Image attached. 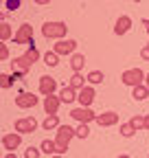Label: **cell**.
<instances>
[{"mask_svg": "<svg viewBox=\"0 0 149 158\" xmlns=\"http://www.w3.org/2000/svg\"><path fill=\"white\" fill-rule=\"evenodd\" d=\"M13 44H33V27L29 22L20 24L13 35Z\"/></svg>", "mask_w": 149, "mask_h": 158, "instance_id": "5b68a950", "label": "cell"}, {"mask_svg": "<svg viewBox=\"0 0 149 158\" xmlns=\"http://www.w3.org/2000/svg\"><path fill=\"white\" fill-rule=\"evenodd\" d=\"M40 149L44 154H48V156H55V154H57V143L50 141V138H44V141L40 143Z\"/></svg>", "mask_w": 149, "mask_h": 158, "instance_id": "44dd1931", "label": "cell"}, {"mask_svg": "<svg viewBox=\"0 0 149 158\" xmlns=\"http://www.w3.org/2000/svg\"><path fill=\"white\" fill-rule=\"evenodd\" d=\"M77 97H79V92L74 90V88H70V86H64V88L59 90L62 103H72V101H77Z\"/></svg>", "mask_w": 149, "mask_h": 158, "instance_id": "2e32d148", "label": "cell"}, {"mask_svg": "<svg viewBox=\"0 0 149 158\" xmlns=\"http://www.w3.org/2000/svg\"><path fill=\"white\" fill-rule=\"evenodd\" d=\"M66 33H68V24L66 22H59V20H55V22H44L42 27V35L46 40H66Z\"/></svg>", "mask_w": 149, "mask_h": 158, "instance_id": "7a4b0ae2", "label": "cell"}, {"mask_svg": "<svg viewBox=\"0 0 149 158\" xmlns=\"http://www.w3.org/2000/svg\"><path fill=\"white\" fill-rule=\"evenodd\" d=\"M88 81L92 84V86H99V84H103V79H105V75L101 73V70H92V73H88Z\"/></svg>", "mask_w": 149, "mask_h": 158, "instance_id": "d4e9b609", "label": "cell"}, {"mask_svg": "<svg viewBox=\"0 0 149 158\" xmlns=\"http://www.w3.org/2000/svg\"><path fill=\"white\" fill-rule=\"evenodd\" d=\"M145 79H147V73H143V68H127V70H123V75H121V81H123L125 86H129V88L143 86Z\"/></svg>", "mask_w": 149, "mask_h": 158, "instance_id": "3957f363", "label": "cell"}, {"mask_svg": "<svg viewBox=\"0 0 149 158\" xmlns=\"http://www.w3.org/2000/svg\"><path fill=\"white\" fill-rule=\"evenodd\" d=\"M37 125H40V123H37L35 116H22V118H18V121L13 123L18 134H33L37 130Z\"/></svg>", "mask_w": 149, "mask_h": 158, "instance_id": "277c9868", "label": "cell"}, {"mask_svg": "<svg viewBox=\"0 0 149 158\" xmlns=\"http://www.w3.org/2000/svg\"><path fill=\"white\" fill-rule=\"evenodd\" d=\"M53 51L57 55H74V51H77V42H74V40H59V42L53 46Z\"/></svg>", "mask_w": 149, "mask_h": 158, "instance_id": "30bf717a", "label": "cell"}, {"mask_svg": "<svg viewBox=\"0 0 149 158\" xmlns=\"http://www.w3.org/2000/svg\"><path fill=\"white\" fill-rule=\"evenodd\" d=\"M132 97L136 99V101H145V99L149 97V88L143 84V86H136V88H132Z\"/></svg>", "mask_w": 149, "mask_h": 158, "instance_id": "603a6c76", "label": "cell"}, {"mask_svg": "<svg viewBox=\"0 0 149 158\" xmlns=\"http://www.w3.org/2000/svg\"><path fill=\"white\" fill-rule=\"evenodd\" d=\"M143 27L147 29V35H149V20H147V18H143Z\"/></svg>", "mask_w": 149, "mask_h": 158, "instance_id": "e575fe53", "label": "cell"}, {"mask_svg": "<svg viewBox=\"0 0 149 158\" xmlns=\"http://www.w3.org/2000/svg\"><path fill=\"white\" fill-rule=\"evenodd\" d=\"M44 64L50 66V68L57 66V64H59V55L55 53V51H46V53H44Z\"/></svg>", "mask_w": 149, "mask_h": 158, "instance_id": "484cf974", "label": "cell"}, {"mask_svg": "<svg viewBox=\"0 0 149 158\" xmlns=\"http://www.w3.org/2000/svg\"><path fill=\"white\" fill-rule=\"evenodd\" d=\"M83 66H86V55H83V53L70 55V68H72V73H81Z\"/></svg>", "mask_w": 149, "mask_h": 158, "instance_id": "ac0fdd59", "label": "cell"}, {"mask_svg": "<svg viewBox=\"0 0 149 158\" xmlns=\"http://www.w3.org/2000/svg\"><path fill=\"white\" fill-rule=\"evenodd\" d=\"M119 132H121V136H125V138H132V136L136 134V130L132 127V123H121Z\"/></svg>", "mask_w": 149, "mask_h": 158, "instance_id": "83f0119b", "label": "cell"}, {"mask_svg": "<svg viewBox=\"0 0 149 158\" xmlns=\"http://www.w3.org/2000/svg\"><path fill=\"white\" fill-rule=\"evenodd\" d=\"M129 123H132V127L138 132V130H145V116L143 114H136V116H132L129 118Z\"/></svg>", "mask_w": 149, "mask_h": 158, "instance_id": "4316f807", "label": "cell"}, {"mask_svg": "<svg viewBox=\"0 0 149 158\" xmlns=\"http://www.w3.org/2000/svg\"><path fill=\"white\" fill-rule=\"evenodd\" d=\"M70 116L74 118V121H79V123H92V121H97V112H92L90 108H74V110H70Z\"/></svg>", "mask_w": 149, "mask_h": 158, "instance_id": "52a82bcc", "label": "cell"}, {"mask_svg": "<svg viewBox=\"0 0 149 158\" xmlns=\"http://www.w3.org/2000/svg\"><path fill=\"white\" fill-rule=\"evenodd\" d=\"M20 5H22V0H5V9L11 11V13L20 9Z\"/></svg>", "mask_w": 149, "mask_h": 158, "instance_id": "f546056e", "label": "cell"}, {"mask_svg": "<svg viewBox=\"0 0 149 158\" xmlns=\"http://www.w3.org/2000/svg\"><path fill=\"white\" fill-rule=\"evenodd\" d=\"M2 158H18V156H15V152H7Z\"/></svg>", "mask_w": 149, "mask_h": 158, "instance_id": "d590c367", "label": "cell"}, {"mask_svg": "<svg viewBox=\"0 0 149 158\" xmlns=\"http://www.w3.org/2000/svg\"><path fill=\"white\" fill-rule=\"evenodd\" d=\"M77 136V127H70V125H59V130L55 132V143H57V154H66L70 141Z\"/></svg>", "mask_w": 149, "mask_h": 158, "instance_id": "6da1fadb", "label": "cell"}, {"mask_svg": "<svg viewBox=\"0 0 149 158\" xmlns=\"http://www.w3.org/2000/svg\"><path fill=\"white\" fill-rule=\"evenodd\" d=\"M20 77H24V75H20V73H11V75H7V73H2V75H0V88H2V90L11 88Z\"/></svg>", "mask_w": 149, "mask_h": 158, "instance_id": "e0dca14e", "label": "cell"}, {"mask_svg": "<svg viewBox=\"0 0 149 158\" xmlns=\"http://www.w3.org/2000/svg\"><path fill=\"white\" fill-rule=\"evenodd\" d=\"M145 130H149V114H145Z\"/></svg>", "mask_w": 149, "mask_h": 158, "instance_id": "8d00e7d4", "label": "cell"}, {"mask_svg": "<svg viewBox=\"0 0 149 158\" xmlns=\"http://www.w3.org/2000/svg\"><path fill=\"white\" fill-rule=\"evenodd\" d=\"M20 145H22V134L11 132V134H5V136H2V149H7V152H15Z\"/></svg>", "mask_w": 149, "mask_h": 158, "instance_id": "9c48e42d", "label": "cell"}, {"mask_svg": "<svg viewBox=\"0 0 149 158\" xmlns=\"http://www.w3.org/2000/svg\"><path fill=\"white\" fill-rule=\"evenodd\" d=\"M40 154H42L40 147H26L24 149V158H40Z\"/></svg>", "mask_w": 149, "mask_h": 158, "instance_id": "4dcf8cb0", "label": "cell"}, {"mask_svg": "<svg viewBox=\"0 0 149 158\" xmlns=\"http://www.w3.org/2000/svg\"><path fill=\"white\" fill-rule=\"evenodd\" d=\"M90 136V127H88V123H79V127H77V138H88Z\"/></svg>", "mask_w": 149, "mask_h": 158, "instance_id": "f1b7e54d", "label": "cell"}, {"mask_svg": "<svg viewBox=\"0 0 149 158\" xmlns=\"http://www.w3.org/2000/svg\"><path fill=\"white\" fill-rule=\"evenodd\" d=\"M33 2H35V5H40V7H44V5L50 2V0H33Z\"/></svg>", "mask_w": 149, "mask_h": 158, "instance_id": "836d02e7", "label": "cell"}, {"mask_svg": "<svg viewBox=\"0 0 149 158\" xmlns=\"http://www.w3.org/2000/svg\"><path fill=\"white\" fill-rule=\"evenodd\" d=\"M116 123H119V112L107 110V112H101L97 116V125L99 127H112V125H116Z\"/></svg>", "mask_w": 149, "mask_h": 158, "instance_id": "8fae6325", "label": "cell"}, {"mask_svg": "<svg viewBox=\"0 0 149 158\" xmlns=\"http://www.w3.org/2000/svg\"><path fill=\"white\" fill-rule=\"evenodd\" d=\"M22 2H24V0H22Z\"/></svg>", "mask_w": 149, "mask_h": 158, "instance_id": "7bdbcfd3", "label": "cell"}, {"mask_svg": "<svg viewBox=\"0 0 149 158\" xmlns=\"http://www.w3.org/2000/svg\"><path fill=\"white\" fill-rule=\"evenodd\" d=\"M129 29H132V18L129 15H119L116 24H114V33L116 35H125V33H129Z\"/></svg>", "mask_w": 149, "mask_h": 158, "instance_id": "5bb4252c", "label": "cell"}, {"mask_svg": "<svg viewBox=\"0 0 149 158\" xmlns=\"http://www.w3.org/2000/svg\"><path fill=\"white\" fill-rule=\"evenodd\" d=\"M140 57L145 59V62H149V42H147V44L140 48Z\"/></svg>", "mask_w": 149, "mask_h": 158, "instance_id": "d6a6232c", "label": "cell"}, {"mask_svg": "<svg viewBox=\"0 0 149 158\" xmlns=\"http://www.w3.org/2000/svg\"><path fill=\"white\" fill-rule=\"evenodd\" d=\"M95 97H97L95 88H92V86H86L83 90H79L77 101H79V106H81V108H90V106H92V101H95Z\"/></svg>", "mask_w": 149, "mask_h": 158, "instance_id": "7c38bea8", "label": "cell"}, {"mask_svg": "<svg viewBox=\"0 0 149 158\" xmlns=\"http://www.w3.org/2000/svg\"><path fill=\"white\" fill-rule=\"evenodd\" d=\"M22 57L26 59V62H29L31 66H33V64L37 62V59H40V51H37V46H35V42H33V44L29 46V51H26V53H24Z\"/></svg>", "mask_w": 149, "mask_h": 158, "instance_id": "7402d4cb", "label": "cell"}, {"mask_svg": "<svg viewBox=\"0 0 149 158\" xmlns=\"http://www.w3.org/2000/svg\"><path fill=\"white\" fill-rule=\"evenodd\" d=\"M15 33H13V29H11V24H7V22H0V42H7V40H11Z\"/></svg>", "mask_w": 149, "mask_h": 158, "instance_id": "cb8c5ba5", "label": "cell"}, {"mask_svg": "<svg viewBox=\"0 0 149 158\" xmlns=\"http://www.w3.org/2000/svg\"><path fill=\"white\" fill-rule=\"evenodd\" d=\"M134 2H143V0H134Z\"/></svg>", "mask_w": 149, "mask_h": 158, "instance_id": "60d3db41", "label": "cell"}, {"mask_svg": "<svg viewBox=\"0 0 149 158\" xmlns=\"http://www.w3.org/2000/svg\"><path fill=\"white\" fill-rule=\"evenodd\" d=\"M37 88H40V94H44V97L55 94L57 92V79L50 77V75H42L40 81H37Z\"/></svg>", "mask_w": 149, "mask_h": 158, "instance_id": "8992f818", "label": "cell"}, {"mask_svg": "<svg viewBox=\"0 0 149 158\" xmlns=\"http://www.w3.org/2000/svg\"><path fill=\"white\" fill-rule=\"evenodd\" d=\"M147 158H149V156H147Z\"/></svg>", "mask_w": 149, "mask_h": 158, "instance_id": "ee69618b", "label": "cell"}, {"mask_svg": "<svg viewBox=\"0 0 149 158\" xmlns=\"http://www.w3.org/2000/svg\"><path fill=\"white\" fill-rule=\"evenodd\" d=\"M37 101H40V99H37L33 92H20L15 97V106L20 108V110H29V108H35L37 106Z\"/></svg>", "mask_w": 149, "mask_h": 158, "instance_id": "ba28073f", "label": "cell"}, {"mask_svg": "<svg viewBox=\"0 0 149 158\" xmlns=\"http://www.w3.org/2000/svg\"><path fill=\"white\" fill-rule=\"evenodd\" d=\"M59 106H62L59 94H48V97H44V112H46V114H57Z\"/></svg>", "mask_w": 149, "mask_h": 158, "instance_id": "4fadbf2b", "label": "cell"}, {"mask_svg": "<svg viewBox=\"0 0 149 158\" xmlns=\"http://www.w3.org/2000/svg\"><path fill=\"white\" fill-rule=\"evenodd\" d=\"M50 158H64V156H59V154H55V156H50Z\"/></svg>", "mask_w": 149, "mask_h": 158, "instance_id": "ab89813d", "label": "cell"}, {"mask_svg": "<svg viewBox=\"0 0 149 158\" xmlns=\"http://www.w3.org/2000/svg\"><path fill=\"white\" fill-rule=\"evenodd\" d=\"M11 66H13V73H20V75H26L31 70V64L26 62L24 57H13L11 59Z\"/></svg>", "mask_w": 149, "mask_h": 158, "instance_id": "9a60e30c", "label": "cell"}, {"mask_svg": "<svg viewBox=\"0 0 149 158\" xmlns=\"http://www.w3.org/2000/svg\"><path fill=\"white\" fill-rule=\"evenodd\" d=\"M59 125H62V123H59V116H57V114H46V118L42 121V127H44L46 132H53V130L57 132Z\"/></svg>", "mask_w": 149, "mask_h": 158, "instance_id": "d6986e66", "label": "cell"}, {"mask_svg": "<svg viewBox=\"0 0 149 158\" xmlns=\"http://www.w3.org/2000/svg\"><path fill=\"white\" fill-rule=\"evenodd\" d=\"M145 86L149 88V73H147V79H145Z\"/></svg>", "mask_w": 149, "mask_h": 158, "instance_id": "74e56055", "label": "cell"}, {"mask_svg": "<svg viewBox=\"0 0 149 158\" xmlns=\"http://www.w3.org/2000/svg\"><path fill=\"white\" fill-rule=\"evenodd\" d=\"M83 81H86V79H83V75H81V73H72L68 86H70V88H74V90L79 92V90H83V88H86V84H83Z\"/></svg>", "mask_w": 149, "mask_h": 158, "instance_id": "ffe728a7", "label": "cell"}, {"mask_svg": "<svg viewBox=\"0 0 149 158\" xmlns=\"http://www.w3.org/2000/svg\"><path fill=\"white\" fill-rule=\"evenodd\" d=\"M116 158H132V156H127V154H121V156H116Z\"/></svg>", "mask_w": 149, "mask_h": 158, "instance_id": "f35d334b", "label": "cell"}, {"mask_svg": "<svg viewBox=\"0 0 149 158\" xmlns=\"http://www.w3.org/2000/svg\"><path fill=\"white\" fill-rule=\"evenodd\" d=\"M7 59H9V46L0 42V62H7Z\"/></svg>", "mask_w": 149, "mask_h": 158, "instance_id": "1f68e13d", "label": "cell"}, {"mask_svg": "<svg viewBox=\"0 0 149 158\" xmlns=\"http://www.w3.org/2000/svg\"><path fill=\"white\" fill-rule=\"evenodd\" d=\"M92 158H97V156H92Z\"/></svg>", "mask_w": 149, "mask_h": 158, "instance_id": "b9f144b4", "label": "cell"}]
</instances>
